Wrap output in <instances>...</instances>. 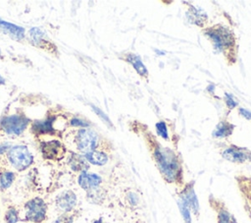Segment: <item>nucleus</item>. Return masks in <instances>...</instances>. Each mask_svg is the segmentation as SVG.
<instances>
[{"label":"nucleus","instance_id":"obj_12","mask_svg":"<svg viewBox=\"0 0 251 223\" xmlns=\"http://www.w3.org/2000/svg\"><path fill=\"white\" fill-rule=\"evenodd\" d=\"M77 183L81 189H83L85 192H89L101 186L102 178L95 173H89L86 171L78 175Z\"/></svg>","mask_w":251,"mask_h":223},{"label":"nucleus","instance_id":"obj_2","mask_svg":"<svg viewBox=\"0 0 251 223\" xmlns=\"http://www.w3.org/2000/svg\"><path fill=\"white\" fill-rule=\"evenodd\" d=\"M205 34L212 40L213 45L217 51L221 52H233V47L235 46L234 36L227 28L218 25L210 28L206 30Z\"/></svg>","mask_w":251,"mask_h":223},{"label":"nucleus","instance_id":"obj_8","mask_svg":"<svg viewBox=\"0 0 251 223\" xmlns=\"http://www.w3.org/2000/svg\"><path fill=\"white\" fill-rule=\"evenodd\" d=\"M42 156L48 160H60L66 153L65 146L58 140L44 141L40 145Z\"/></svg>","mask_w":251,"mask_h":223},{"label":"nucleus","instance_id":"obj_25","mask_svg":"<svg viewBox=\"0 0 251 223\" xmlns=\"http://www.w3.org/2000/svg\"><path fill=\"white\" fill-rule=\"evenodd\" d=\"M54 223H74V218L72 215H69L68 213H64V214L60 215L54 221Z\"/></svg>","mask_w":251,"mask_h":223},{"label":"nucleus","instance_id":"obj_32","mask_svg":"<svg viewBox=\"0 0 251 223\" xmlns=\"http://www.w3.org/2000/svg\"><path fill=\"white\" fill-rule=\"evenodd\" d=\"M0 82H1V84H5V80L0 76Z\"/></svg>","mask_w":251,"mask_h":223},{"label":"nucleus","instance_id":"obj_4","mask_svg":"<svg viewBox=\"0 0 251 223\" xmlns=\"http://www.w3.org/2000/svg\"><path fill=\"white\" fill-rule=\"evenodd\" d=\"M47 214V204L40 197L29 199L25 204V219L31 223H42Z\"/></svg>","mask_w":251,"mask_h":223},{"label":"nucleus","instance_id":"obj_33","mask_svg":"<svg viewBox=\"0 0 251 223\" xmlns=\"http://www.w3.org/2000/svg\"><path fill=\"white\" fill-rule=\"evenodd\" d=\"M0 55H1V49H0Z\"/></svg>","mask_w":251,"mask_h":223},{"label":"nucleus","instance_id":"obj_3","mask_svg":"<svg viewBox=\"0 0 251 223\" xmlns=\"http://www.w3.org/2000/svg\"><path fill=\"white\" fill-rule=\"evenodd\" d=\"M8 160L18 171L27 169L33 162V156L25 145H15L8 152Z\"/></svg>","mask_w":251,"mask_h":223},{"label":"nucleus","instance_id":"obj_21","mask_svg":"<svg viewBox=\"0 0 251 223\" xmlns=\"http://www.w3.org/2000/svg\"><path fill=\"white\" fill-rule=\"evenodd\" d=\"M15 180V173L5 170L0 173V187L1 189L5 190L8 189Z\"/></svg>","mask_w":251,"mask_h":223},{"label":"nucleus","instance_id":"obj_13","mask_svg":"<svg viewBox=\"0 0 251 223\" xmlns=\"http://www.w3.org/2000/svg\"><path fill=\"white\" fill-rule=\"evenodd\" d=\"M68 162L71 169L75 172H80V173L86 172L89 168V163L85 159L84 155L82 156L77 153H74V152L71 153Z\"/></svg>","mask_w":251,"mask_h":223},{"label":"nucleus","instance_id":"obj_14","mask_svg":"<svg viewBox=\"0 0 251 223\" xmlns=\"http://www.w3.org/2000/svg\"><path fill=\"white\" fill-rule=\"evenodd\" d=\"M85 159L88 163L96 165V166H103L108 162V155L106 152L101 150H93L84 154Z\"/></svg>","mask_w":251,"mask_h":223},{"label":"nucleus","instance_id":"obj_1","mask_svg":"<svg viewBox=\"0 0 251 223\" xmlns=\"http://www.w3.org/2000/svg\"><path fill=\"white\" fill-rule=\"evenodd\" d=\"M151 154L165 182L168 184H176L177 186L183 185V168L181 160L175 151L154 141L151 147Z\"/></svg>","mask_w":251,"mask_h":223},{"label":"nucleus","instance_id":"obj_5","mask_svg":"<svg viewBox=\"0 0 251 223\" xmlns=\"http://www.w3.org/2000/svg\"><path fill=\"white\" fill-rule=\"evenodd\" d=\"M75 144L80 152L86 154L96 149L98 144V136L92 130H79L75 136Z\"/></svg>","mask_w":251,"mask_h":223},{"label":"nucleus","instance_id":"obj_20","mask_svg":"<svg viewBox=\"0 0 251 223\" xmlns=\"http://www.w3.org/2000/svg\"><path fill=\"white\" fill-rule=\"evenodd\" d=\"M86 193H87L88 200L93 203H101L105 198V192L101 187L96 188V189L91 190Z\"/></svg>","mask_w":251,"mask_h":223},{"label":"nucleus","instance_id":"obj_15","mask_svg":"<svg viewBox=\"0 0 251 223\" xmlns=\"http://www.w3.org/2000/svg\"><path fill=\"white\" fill-rule=\"evenodd\" d=\"M53 121L54 119H47L45 121H36L31 126V131L37 135L51 134L54 133L53 129Z\"/></svg>","mask_w":251,"mask_h":223},{"label":"nucleus","instance_id":"obj_24","mask_svg":"<svg viewBox=\"0 0 251 223\" xmlns=\"http://www.w3.org/2000/svg\"><path fill=\"white\" fill-rule=\"evenodd\" d=\"M156 130L161 138H163L164 139H168V131H167V126H166L165 122H163V121L158 122L156 124Z\"/></svg>","mask_w":251,"mask_h":223},{"label":"nucleus","instance_id":"obj_22","mask_svg":"<svg viewBox=\"0 0 251 223\" xmlns=\"http://www.w3.org/2000/svg\"><path fill=\"white\" fill-rule=\"evenodd\" d=\"M177 205L178 209L180 211V214L182 216V219L184 223H191V214H190V208L186 204V202L178 196L177 198Z\"/></svg>","mask_w":251,"mask_h":223},{"label":"nucleus","instance_id":"obj_6","mask_svg":"<svg viewBox=\"0 0 251 223\" xmlns=\"http://www.w3.org/2000/svg\"><path fill=\"white\" fill-rule=\"evenodd\" d=\"M28 124V119L23 115L6 116L1 121V127L8 135L18 136L22 134Z\"/></svg>","mask_w":251,"mask_h":223},{"label":"nucleus","instance_id":"obj_23","mask_svg":"<svg viewBox=\"0 0 251 223\" xmlns=\"http://www.w3.org/2000/svg\"><path fill=\"white\" fill-rule=\"evenodd\" d=\"M19 220V214L16 208L10 207L5 213L6 223H17Z\"/></svg>","mask_w":251,"mask_h":223},{"label":"nucleus","instance_id":"obj_18","mask_svg":"<svg viewBox=\"0 0 251 223\" xmlns=\"http://www.w3.org/2000/svg\"><path fill=\"white\" fill-rule=\"evenodd\" d=\"M238 186L241 190L244 199L247 202L248 209L251 212V179L246 177H239Z\"/></svg>","mask_w":251,"mask_h":223},{"label":"nucleus","instance_id":"obj_10","mask_svg":"<svg viewBox=\"0 0 251 223\" xmlns=\"http://www.w3.org/2000/svg\"><path fill=\"white\" fill-rule=\"evenodd\" d=\"M209 202L217 213V223H237L235 217L229 212L223 201L211 195Z\"/></svg>","mask_w":251,"mask_h":223},{"label":"nucleus","instance_id":"obj_28","mask_svg":"<svg viewBox=\"0 0 251 223\" xmlns=\"http://www.w3.org/2000/svg\"><path fill=\"white\" fill-rule=\"evenodd\" d=\"M71 125L72 126H78V127H87L88 126V123L83 121V120H80L78 118H74L71 120Z\"/></svg>","mask_w":251,"mask_h":223},{"label":"nucleus","instance_id":"obj_16","mask_svg":"<svg viewBox=\"0 0 251 223\" xmlns=\"http://www.w3.org/2000/svg\"><path fill=\"white\" fill-rule=\"evenodd\" d=\"M0 28L5 32L9 33L10 35L14 36L17 39H21L25 36V29L22 27L16 26L14 24L5 22L0 19Z\"/></svg>","mask_w":251,"mask_h":223},{"label":"nucleus","instance_id":"obj_27","mask_svg":"<svg viewBox=\"0 0 251 223\" xmlns=\"http://www.w3.org/2000/svg\"><path fill=\"white\" fill-rule=\"evenodd\" d=\"M226 103L228 108H234L237 105L236 101H234L233 97L228 93H226Z\"/></svg>","mask_w":251,"mask_h":223},{"label":"nucleus","instance_id":"obj_26","mask_svg":"<svg viewBox=\"0 0 251 223\" xmlns=\"http://www.w3.org/2000/svg\"><path fill=\"white\" fill-rule=\"evenodd\" d=\"M92 109H93V111H94L106 124H108L109 126H111V121H110V119L108 118V116H107L103 111H101L99 108H97V107L94 106V105H92Z\"/></svg>","mask_w":251,"mask_h":223},{"label":"nucleus","instance_id":"obj_19","mask_svg":"<svg viewBox=\"0 0 251 223\" xmlns=\"http://www.w3.org/2000/svg\"><path fill=\"white\" fill-rule=\"evenodd\" d=\"M232 130H233V126L230 123L223 121L218 124V126L216 127L213 133V136L217 138H226L232 134Z\"/></svg>","mask_w":251,"mask_h":223},{"label":"nucleus","instance_id":"obj_7","mask_svg":"<svg viewBox=\"0 0 251 223\" xmlns=\"http://www.w3.org/2000/svg\"><path fill=\"white\" fill-rule=\"evenodd\" d=\"M224 159L237 164H242L251 161V151L246 147L229 145L222 151Z\"/></svg>","mask_w":251,"mask_h":223},{"label":"nucleus","instance_id":"obj_30","mask_svg":"<svg viewBox=\"0 0 251 223\" xmlns=\"http://www.w3.org/2000/svg\"><path fill=\"white\" fill-rule=\"evenodd\" d=\"M239 113L246 119H251V112L250 111H247L246 109L244 108H239Z\"/></svg>","mask_w":251,"mask_h":223},{"label":"nucleus","instance_id":"obj_29","mask_svg":"<svg viewBox=\"0 0 251 223\" xmlns=\"http://www.w3.org/2000/svg\"><path fill=\"white\" fill-rule=\"evenodd\" d=\"M127 199H128V201H129V203H130L131 205H136V204L138 203V197H137V195H136L135 194H133V193L128 194Z\"/></svg>","mask_w":251,"mask_h":223},{"label":"nucleus","instance_id":"obj_11","mask_svg":"<svg viewBox=\"0 0 251 223\" xmlns=\"http://www.w3.org/2000/svg\"><path fill=\"white\" fill-rule=\"evenodd\" d=\"M76 205V195L73 191H65L56 198V206L64 213L71 212Z\"/></svg>","mask_w":251,"mask_h":223},{"label":"nucleus","instance_id":"obj_17","mask_svg":"<svg viewBox=\"0 0 251 223\" xmlns=\"http://www.w3.org/2000/svg\"><path fill=\"white\" fill-rule=\"evenodd\" d=\"M126 61L129 62L132 67L134 68V70L138 73V75L140 77H143V78H146L147 75H148V72H147V69L146 67L143 65L142 61L140 60L139 56L133 54V53H128L126 55Z\"/></svg>","mask_w":251,"mask_h":223},{"label":"nucleus","instance_id":"obj_9","mask_svg":"<svg viewBox=\"0 0 251 223\" xmlns=\"http://www.w3.org/2000/svg\"><path fill=\"white\" fill-rule=\"evenodd\" d=\"M193 185H194L193 182H189V183L183 185V188L180 191V193L178 194V196L186 202V204L190 208V211H192L193 214L198 218L199 213H200V206H199L198 198L194 192Z\"/></svg>","mask_w":251,"mask_h":223},{"label":"nucleus","instance_id":"obj_31","mask_svg":"<svg viewBox=\"0 0 251 223\" xmlns=\"http://www.w3.org/2000/svg\"><path fill=\"white\" fill-rule=\"evenodd\" d=\"M93 223H107V222H105L104 219H103L102 217H100V218H98V219H95V220L93 221Z\"/></svg>","mask_w":251,"mask_h":223}]
</instances>
